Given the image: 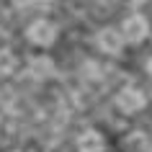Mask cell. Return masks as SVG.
<instances>
[{
    "mask_svg": "<svg viewBox=\"0 0 152 152\" xmlns=\"http://www.w3.org/2000/svg\"><path fill=\"white\" fill-rule=\"evenodd\" d=\"M103 147H106V142L96 129H88V132H83L77 137V152H103Z\"/></svg>",
    "mask_w": 152,
    "mask_h": 152,
    "instance_id": "5b68a950",
    "label": "cell"
},
{
    "mask_svg": "<svg viewBox=\"0 0 152 152\" xmlns=\"http://www.w3.org/2000/svg\"><path fill=\"white\" fill-rule=\"evenodd\" d=\"M116 106H119L124 113H137V111H142L144 108V96H142V90H137V88H124L116 96Z\"/></svg>",
    "mask_w": 152,
    "mask_h": 152,
    "instance_id": "277c9868",
    "label": "cell"
},
{
    "mask_svg": "<svg viewBox=\"0 0 152 152\" xmlns=\"http://www.w3.org/2000/svg\"><path fill=\"white\" fill-rule=\"evenodd\" d=\"M96 44L101 52H106V54H119L121 47H124V36H121V31H116V28H103V31L96 34Z\"/></svg>",
    "mask_w": 152,
    "mask_h": 152,
    "instance_id": "3957f363",
    "label": "cell"
},
{
    "mask_svg": "<svg viewBox=\"0 0 152 152\" xmlns=\"http://www.w3.org/2000/svg\"><path fill=\"white\" fill-rule=\"evenodd\" d=\"M26 36L34 41V44H41V47H47V44H52V41L57 39V26L52 23V21H34L31 26H28V31H26Z\"/></svg>",
    "mask_w": 152,
    "mask_h": 152,
    "instance_id": "7a4b0ae2",
    "label": "cell"
},
{
    "mask_svg": "<svg viewBox=\"0 0 152 152\" xmlns=\"http://www.w3.org/2000/svg\"><path fill=\"white\" fill-rule=\"evenodd\" d=\"M121 36L126 41H142L144 36H150V23H147V18L144 16H129L124 18V23H121Z\"/></svg>",
    "mask_w": 152,
    "mask_h": 152,
    "instance_id": "6da1fadb",
    "label": "cell"
},
{
    "mask_svg": "<svg viewBox=\"0 0 152 152\" xmlns=\"http://www.w3.org/2000/svg\"><path fill=\"white\" fill-rule=\"evenodd\" d=\"M147 72L152 75V57H150V62H147Z\"/></svg>",
    "mask_w": 152,
    "mask_h": 152,
    "instance_id": "ba28073f",
    "label": "cell"
},
{
    "mask_svg": "<svg viewBox=\"0 0 152 152\" xmlns=\"http://www.w3.org/2000/svg\"><path fill=\"white\" fill-rule=\"evenodd\" d=\"M13 70H16V57H13V52H8V49H0V77L10 75Z\"/></svg>",
    "mask_w": 152,
    "mask_h": 152,
    "instance_id": "52a82bcc",
    "label": "cell"
},
{
    "mask_svg": "<svg viewBox=\"0 0 152 152\" xmlns=\"http://www.w3.org/2000/svg\"><path fill=\"white\" fill-rule=\"evenodd\" d=\"M28 72L36 80H47V77L54 75V59L52 57H34L28 62Z\"/></svg>",
    "mask_w": 152,
    "mask_h": 152,
    "instance_id": "8992f818",
    "label": "cell"
}]
</instances>
